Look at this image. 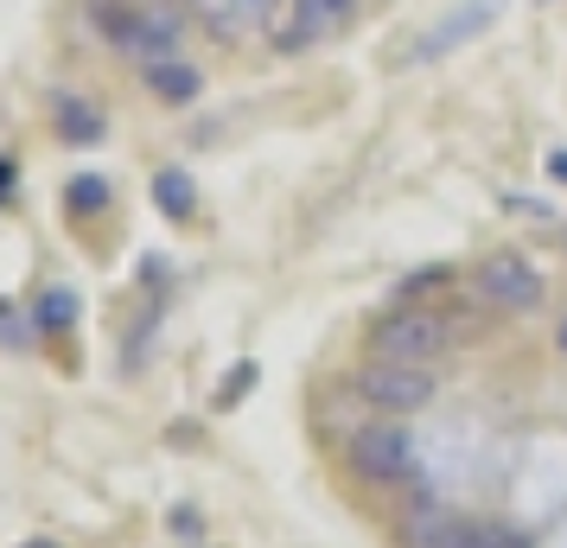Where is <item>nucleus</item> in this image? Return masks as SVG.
<instances>
[{"instance_id": "dca6fc26", "label": "nucleus", "mask_w": 567, "mask_h": 548, "mask_svg": "<svg viewBox=\"0 0 567 548\" xmlns=\"http://www.w3.org/2000/svg\"><path fill=\"white\" fill-rule=\"evenodd\" d=\"M224 13H230L236 27H256V20H268V13H275V0H230Z\"/></svg>"}, {"instance_id": "2eb2a0df", "label": "nucleus", "mask_w": 567, "mask_h": 548, "mask_svg": "<svg viewBox=\"0 0 567 548\" xmlns=\"http://www.w3.org/2000/svg\"><path fill=\"white\" fill-rule=\"evenodd\" d=\"M0 344H7V351H27L32 344V325L13 313V307H0Z\"/></svg>"}, {"instance_id": "f3484780", "label": "nucleus", "mask_w": 567, "mask_h": 548, "mask_svg": "<svg viewBox=\"0 0 567 548\" xmlns=\"http://www.w3.org/2000/svg\"><path fill=\"white\" fill-rule=\"evenodd\" d=\"M548 173H555V179L567 185V154H561V147H555V154H548Z\"/></svg>"}, {"instance_id": "9d476101", "label": "nucleus", "mask_w": 567, "mask_h": 548, "mask_svg": "<svg viewBox=\"0 0 567 548\" xmlns=\"http://www.w3.org/2000/svg\"><path fill=\"white\" fill-rule=\"evenodd\" d=\"M154 198H159V210H166L173 224H185V217L198 210V198H192V179H185V173H159V179H154Z\"/></svg>"}, {"instance_id": "a211bd4d", "label": "nucleus", "mask_w": 567, "mask_h": 548, "mask_svg": "<svg viewBox=\"0 0 567 548\" xmlns=\"http://www.w3.org/2000/svg\"><path fill=\"white\" fill-rule=\"evenodd\" d=\"M7 185H13V166H7V159H0V205H7Z\"/></svg>"}, {"instance_id": "7ed1b4c3", "label": "nucleus", "mask_w": 567, "mask_h": 548, "mask_svg": "<svg viewBox=\"0 0 567 548\" xmlns=\"http://www.w3.org/2000/svg\"><path fill=\"white\" fill-rule=\"evenodd\" d=\"M358 395H363V402H377V409H389V415H421V409L434 402V370L377 358V364L358 376Z\"/></svg>"}, {"instance_id": "f03ea898", "label": "nucleus", "mask_w": 567, "mask_h": 548, "mask_svg": "<svg viewBox=\"0 0 567 548\" xmlns=\"http://www.w3.org/2000/svg\"><path fill=\"white\" fill-rule=\"evenodd\" d=\"M472 293L497 307V313H536L542 300H548V281L536 275V261L516 256V249H497V256L478 261V275H472Z\"/></svg>"}, {"instance_id": "0eeeda50", "label": "nucleus", "mask_w": 567, "mask_h": 548, "mask_svg": "<svg viewBox=\"0 0 567 548\" xmlns=\"http://www.w3.org/2000/svg\"><path fill=\"white\" fill-rule=\"evenodd\" d=\"M453 529H460V517H453L440 497H414L409 517H402V548H446Z\"/></svg>"}, {"instance_id": "6e6552de", "label": "nucleus", "mask_w": 567, "mask_h": 548, "mask_svg": "<svg viewBox=\"0 0 567 548\" xmlns=\"http://www.w3.org/2000/svg\"><path fill=\"white\" fill-rule=\"evenodd\" d=\"M52 115H58V141L64 147H96L103 141V108H90L83 96H58Z\"/></svg>"}, {"instance_id": "4468645a", "label": "nucleus", "mask_w": 567, "mask_h": 548, "mask_svg": "<svg viewBox=\"0 0 567 548\" xmlns=\"http://www.w3.org/2000/svg\"><path fill=\"white\" fill-rule=\"evenodd\" d=\"M109 205V185L103 179H71V210H78V217H83V210H103Z\"/></svg>"}, {"instance_id": "f257e3e1", "label": "nucleus", "mask_w": 567, "mask_h": 548, "mask_svg": "<svg viewBox=\"0 0 567 548\" xmlns=\"http://www.w3.org/2000/svg\"><path fill=\"white\" fill-rule=\"evenodd\" d=\"M446 344H453V319L434 313V307H409V300H395L370 325V351L389 358V364H434Z\"/></svg>"}, {"instance_id": "f8f14e48", "label": "nucleus", "mask_w": 567, "mask_h": 548, "mask_svg": "<svg viewBox=\"0 0 567 548\" xmlns=\"http://www.w3.org/2000/svg\"><path fill=\"white\" fill-rule=\"evenodd\" d=\"M446 281H453L446 268H421V275H409V281L395 288V300H409V307H421V300H427V288H446Z\"/></svg>"}, {"instance_id": "ddd939ff", "label": "nucleus", "mask_w": 567, "mask_h": 548, "mask_svg": "<svg viewBox=\"0 0 567 548\" xmlns=\"http://www.w3.org/2000/svg\"><path fill=\"white\" fill-rule=\"evenodd\" d=\"M249 390H256V364H236L230 376L217 383V409H236V402H243Z\"/></svg>"}, {"instance_id": "9b49d317", "label": "nucleus", "mask_w": 567, "mask_h": 548, "mask_svg": "<svg viewBox=\"0 0 567 548\" xmlns=\"http://www.w3.org/2000/svg\"><path fill=\"white\" fill-rule=\"evenodd\" d=\"M71 319H78V300H71L64 288H52L45 300H39V325H52V332H64Z\"/></svg>"}, {"instance_id": "39448f33", "label": "nucleus", "mask_w": 567, "mask_h": 548, "mask_svg": "<svg viewBox=\"0 0 567 548\" xmlns=\"http://www.w3.org/2000/svg\"><path fill=\"white\" fill-rule=\"evenodd\" d=\"M351 13H358V0H293V13L275 27V45H281V52L319 45V39H332V32L351 27Z\"/></svg>"}, {"instance_id": "aec40b11", "label": "nucleus", "mask_w": 567, "mask_h": 548, "mask_svg": "<svg viewBox=\"0 0 567 548\" xmlns=\"http://www.w3.org/2000/svg\"><path fill=\"white\" fill-rule=\"evenodd\" d=\"M561 249H567V224H561Z\"/></svg>"}, {"instance_id": "423d86ee", "label": "nucleus", "mask_w": 567, "mask_h": 548, "mask_svg": "<svg viewBox=\"0 0 567 548\" xmlns=\"http://www.w3.org/2000/svg\"><path fill=\"white\" fill-rule=\"evenodd\" d=\"M497 13H504V0H465L460 13H446V20H440V27L427 32L421 45H414V64H434V58L460 52L465 39H478V32H485L491 20H497Z\"/></svg>"}, {"instance_id": "412c9836", "label": "nucleus", "mask_w": 567, "mask_h": 548, "mask_svg": "<svg viewBox=\"0 0 567 548\" xmlns=\"http://www.w3.org/2000/svg\"><path fill=\"white\" fill-rule=\"evenodd\" d=\"M32 548H52V542H32Z\"/></svg>"}, {"instance_id": "20e7f679", "label": "nucleus", "mask_w": 567, "mask_h": 548, "mask_svg": "<svg viewBox=\"0 0 567 548\" xmlns=\"http://www.w3.org/2000/svg\"><path fill=\"white\" fill-rule=\"evenodd\" d=\"M414 434L409 427H363L351 434V466L370 478V485H395V478H409L414 472Z\"/></svg>"}, {"instance_id": "1a4fd4ad", "label": "nucleus", "mask_w": 567, "mask_h": 548, "mask_svg": "<svg viewBox=\"0 0 567 548\" xmlns=\"http://www.w3.org/2000/svg\"><path fill=\"white\" fill-rule=\"evenodd\" d=\"M147 90H154L159 103H192V96L205 90V77H198L192 64H179V58H154V64H147Z\"/></svg>"}, {"instance_id": "6ab92c4d", "label": "nucleus", "mask_w": 567, "mask_h": 548, "mask_svg": "<svg viewBox=\"0 0 567 548\" xmlns=\"http://www.w3.org/2000/svg\"><path fill=\"white\" fill-rule=\"evenodd\" d=\"M561 351H567V319H561Z\"/></svg>"}]
</instances>
